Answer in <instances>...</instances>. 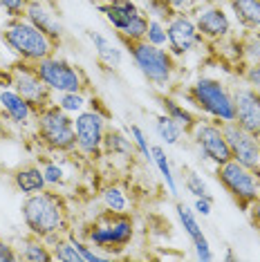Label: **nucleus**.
Segmentation results:
<instances>
[{"label":"nucleus","mask_w":260,"mask_h":262,"mask_svg":"<svg viewBox=\"0 0 260 262\" xmlns=\"http://www.w3.org/2000/svg\"><path fill=\"white\" fill-rule=\"evenodd\" d=\"M20 215L27 231L45 242H54L56 237L70 231L68 204L54 190H40V193L27 195L20 204Z\"/></svg>","instance_id":"f257e3e1"},{"label":"nucleus","mask_w":260,"mask_h":262,"mask_svg":"<svg viewBox=\"0 0 260 262\" xmlns=\"http://www.w3.org/2000/svg\"><path fill=\"white\" fill-rule=\"evenodd\" d=\"M0 38L11 54L18 56V61L27 63H38L52 56L58 45L27 18H9V23L0 32Z\"/></svg>","instance_id":"f03ea898"},{"label":"nucleus","mask_w":260,"mask_h":262,"mask_svg":"<svg viewBox=\"0 0 260 262\" xmlns=\"http://www.w3.org/2000/svg\"><path fill=\"white\" fill-rule=\"evenodd\" d=\"M36 137L52 152L76 150L74 119L58 108V103H50L36 115Z\"/></svg>","instance_id":"7ed1b4c3"},{"label":"nucleus","mask_w":260,"mask_h":262,"mask_svg":"<svg viewBox=\"0 0 260 262\" xmlns=\"http://www.w3.org/2000/svg\"><path fill=\"white\" fill-rule=\"evenodd\" d=\"M186 97L193 101L202 112L213 117L215 121L227 123L235 121V110H233V97L227 90L222 81L211 79V76H202L188 88Z\"/></svg>","instance_id":"20e7f679"},{"label":"nucleus","mask_w":260,"mask_h":262,"mask_svg":"<svg viewBox=\"0 0 260 262\" xmlns=\"http://www.w3.org/2000/svg\"><path fill=\"white\" fill-rule=\"evenodd\" d=\"M133 56V63L137 70L144 74V79L153 83L155 88H166L175 72L173 54L162 47L148 43V40H135V43H126Z\"/></svg>","instance_id":"39448f33"},{"label":"nucleus","mask_w":260,"mask_h":262,"mask_svg":"<svg viewBox=\"0 0 260 262\" xmlns=\"http://www.w3.org/2000/svg\"><path fill=\"white\" fill-rule=\"evenodd\" d=\"M135 235V224L133 217L126 213H115L105 211L92 222L90 231H88V242L94 244V249H126Z\"/></svg>","instance_id":"423d86ee"},{"label":"nucleus","mask_w":260,"mask_h":262,"mask_svg":"<svg viewBox=\"0 0 260 262\" xmlns=\"http://www.w3.org/2000/svg\"><path fill=\"white\" fill-rule=\"evenodd\" d=\"M5 88H14L25 101L34 105V110L40 112L47 108L52 101V90L43 83V79L38 76L34 63L27 61H18L5 72Z\"/></svg>","instance_id":"0eeeda50"},{"label":"nucleus","mask_w":260,"mask_h":262,"mask_svg":"<svg viewBox=\"0 0 260 262\" xmlns=\"http://www.w3.org/2000/svg\"><path fill=\"white\" fill-rule=\"evenodd\" d=\"M34 68L52 92H83L88 85L85 74L76 65L68 63L65 58H56L54 54L34 63Z\"/></svg>","instance_id":"6e6552de"},{"label":"nucleus","mask_w":260,"mask_h":262,"mask_svg":"<svg viewBox=\"0 0 260 262\" xmlns=\"http://www.w3.org/2000/svg\"><path fill=\"white\" fill-rule=\"evenodd\" d=\"M215 177L224 186L231 198L238 202L242 208H249V204L258 198V180L256 172L245 168L235 159H229L220 166H215Z\"/></svg>","instance_id":"1a4fd4ad"},{"label":"nucleus","mask_w":260,"mask_h":262,"mask_svg":"<svg viewBox=\"0 0 260 262\" xmlns=\"http://www.w3.org/2000/svg\"><path fill=\"white\" fill-rule=\"evenodd\" d=\"M76 148L88 157H99L103 150V135H105V115L101 110H81L74 119Z\"/></svg>","instance_id":"9d476101"},{"label":"nucleus","mask_w":260,"mask_h":262,"mask_svg":"<svg viewBox=\"0 0 260 262\" xmlns=\"http://www.w3.org/2000/svg\"><path fill=\"white\" fill-rule=\"evenodd\" d=\"M224 137H227L229 150H231V159L242 164L251 172H260V139L258 135L249 133L235 121L222 123Z\"/></svg>","instance_id":"9b49d317"},{"label":"nucleus","mask_w":260,"mask_h":262,"mask_svg":"<svg viewBox=\"0 0 260 262\" xmlns=\"http://www.w3.org/2000/svg\"><path fill=\"white\" fill-rule=\"evenodd\" d=\"M191 137H193L195 146L200 148V152H202L209 162H213L215 166H220V164L231 159V150H229L227 137H224L220 121L218 123L198 121L191 130Z\"/></svg>","instance_id":"f8f14e48"},{"label":"nucleus","mask_w":260,"mask_h":262,"mask_svg":"<svg viewBox=\"0 0 260 262\" xmlns=\"http://www.w3.org/2000/svg\"><path fill=\"white\" fill-rule=\"evenodd\" d=\"M166 36H168V50L173 56H184L202 43V36H200L198 27H195V20H191L184 14H175L168 20Z\"/></svg>","instance_id":"ddd939ff"},{"label":"nucleus","mask_w":260,"mask_h":262,"mask_svg":"<svg viewBox=\"0 0 260 262\" xmlns=\"http://www.w3.org/2000/svg\"><path fill=\"white\" fill-rule=\"evenodd\" d=\"M231 97L235 123L260 137V92H256L251 85H238L233 88Z\"/></svg>","instance_id":"4468645a"},{"label":"nucleus","mask_w":260,"mask_h":262,"mask_svg":"<svg viewBox=\"0 0 260 262\" xmlns=\"http://www.w3.org/2000/svg\"><path fill=\"white\" fill-rule=\"evenodd\" d=\"M0 115L7 119L9 123H14V126L25 128L32 121H36L38 112L34 110V105L23 99L14 88H3V90H0Z\"/></svg>","instance_id":"2eb2a0df"},{"label":"nucleus","mask_w":260,"mask_h":262,"mask_svg":"<svg viewBox=\"0 0 260 262\" xmlns=\"http://www.w3.org/2000/svg\"><path fill=\"white\" fill-rule=\"evenodd\" d=\"M200 36L206 40H222L231 34V20L222 7H206L195 18Z\"/></svg>","instance_id":"dca6fc26"},{"label":"nucleus","mask_w":260,"mask_h":262,"mask_svg":"<svg viewBox=\"0 0 260 262\" xmlns=\"http://www.w3.org/2000/svg\"><path fill=\"white\" fill-rule=\"evenodd\" d=\"M25 18L32 23V25H36L40 32L47 34L54 43H61L63 36H65V27L63 23L58 20V16L47 7L45 3H40V0H29L27 5V11H25Z\"/></svg>","instance_id":"f3484780"},{"label":"nucleus","mask_w":260,"mask_h":262,"mask_svg":"<svg viewBox=\"0 0 260 262\" xmlns=\"http://www.w3.org/2000/svg\"><path fill=\"white\" fill-rule=\"evenodd\" d=\"M11 182H14V188L25 195V198L27 195H34V193H40V190H45V186H47L43 168L36 164H27V166L16 168L14 175H11Z\"/></svg>","instance_id":"a211bd4d"},{"label":"nucleus","mask_w":260,"mask_h":262,"mask_svg":"<svg viewBox=\"0 0 260 262\" xmlns=\"http://www.w3.org/2000/svg\"><path fill=\"white\" fill-rule=\"evenodd\" d=\"M88 38L92 40L94 45V52H97L99 61H101L108 70H119L121 63H123V52L112 43L110 38H105L103 34L99 32H88Z\"/></svg>","instance_id":"6ab92c4d"},{"label":"nucleus","mask_w":260,"mask_h":262,"mask_svg":"<svg viewBox=\"0 0 260 262\" xmlns=\"http://www.w3.org/2000/svg\"><path fill=\"white\" fill-rule=\"evenodd\" d=\"M18 258L25 260V262H54V253H52V249L47 247V242L43 237L29 233L27 237L20 240Z\"/></svg>","instance_id":"aec40b11"},{"label":"nucleus","mask_w":260,"mask_h":262,"mask_svg":"<svg viewBox=\"0 0 260 262\" xmlns=\"http://www.w3.org/2000/svg\"><path fill=\"white\" fill-rule=\"evenodd\" d=\"M233 16L247 29H260V0H229Z\"/></svg>","instance_id":"412c9836"},{"label":"nucleus","mask_w":260,"mask_h":262,"mask_svg":"<svg viewBox=\"0 0 260 262\" xmlns=\"http://www.w3.org/2000/svg\"><path fill=\"white\" fill-rule=\"evenodd\" d=\"M103 148H105V152L117 155V157H133V152H135V141L128 139V137L123 135V133H119V130L105 128Z\"/></svg>","instance_id":"4be33fe9"},{"label":"nucleus","mask_w":260,"mask_h":262,"mask_svg":"<svg viewBox=\"0 0 260 262\" xmlns=\"http://www.w3.org/2000/svg\"><path fill=\"white\" fill-rule=\"evenodd\" d=\"M162 101V110H164V115H168L173 121H177L182 128H184V133H191L193 126L198 123V119H195L193 112H188L184 105H180L175 99H170V97H162L159 99Z\"/></svg>","instance_id":"5701e85b"},{"label":"nucleus","mask_w":260,"mask_h":262,"mask_svg":"<svg viewBox=\"0 0 260 262\" xmlns=\"http://www.w3.org/2000/svg\"><path fill=\"white\" fill-rule=\"evenodd\" d=\"M155 135L166 146H175V144H180V139L184 137V128L177 121H173L168 115H159V117H155Z\"/></svg>","instance_id":"b1692460"},{"label":"nucleus","mask_w":260,"mask_h":262,"mask_svg":"<svg viewBox=\"0 0 260 262\" xmlns=\"http://www.w3.org/2000/svg\"><path fill=\"white\" fill-rule=\"evenodd\" d=\"M150 155H153V166L159 170L164 184H166L168 193L170 195H177V182H175V175H173V168H170V162H168V155L162 146H150Z\"/></svg>","instance_id":"393cba45"},{"label":"nucleus","mask_w":260,"mask_h":262,"mask_svg":"<svg viewBox=\"0 0 260 262\" xmlns=\"http://www.w3.org/2000/svg\"><path fill=\"white\" fill-rule=\"evenodd\" d=\"M175 211H177V217H180L182 226H184V231L188 233V237H191L193 242H198V240H202V237H206L202 233V226H200L198 217H195V213L184 204V202H177Z\"/></svg>","instance_id":"a878e982"},{"label":"nucleus","mask_w":260,"mask_h":262,"mask_svg":"<svg viewBox=\"0 0 260 262\" xmlns=\"http://www.w3.org/2000/svg\"><path fill=\"white\" fill-rule=\"evenodd\" d=\"M52 244V253H54V260L58 262H83V258H81V253L76 251V247H74V242H72V237H56L54 242H50Z\"/></svg>","instance_id":"bb28decb"},{"label":"nucleus","mask_w":260,"mask_h":262,"mask_svg":"<svg viewBox=\"0 0 260 262\" xmlns=\"http://www.w3.org/2000/svg\"><path fill=\"white\" fill-rule=\"evenodd\" d=\"M146 32H148V16L141 14V11H137V14L130 18L126 29L119 32V36L126 40V43H135V40H144Z\"/></svg>","instance_id":"cd10ccee"},{"label":"nucleus","mask_w":260,"mask_h":262,"mask_svg":"<svg viewBox=\"0 0 260 262\" xmlns=\"http://www.w3.org/2000/svg\"><path fill=\"white\" fill-rule=\"evenodd\" d=\"M101 200H103V204H105L108 211L126 213V208H128V198H126V193H123L119 186H108L101 193Z\"/></svg>","instance_id":"c85d7f7f"},{"label":"nucleus","mask_w":260,"mask_h":262,"mask_svg":"<svg viewBox=\"0 0 260 262\" xmlns=\"http://www.w3.org/2000/svg\"><path fill=\"white\" fill-rule=\"evenodd\" d=\"M56 103H58V108L65 110L68 115H79V112L85 108L88 101L83 97V92H61Z\"/></svg>","instance_id":"c756f323"},{"label":"nucleus","mask_w":260,"mask_h":262,"mask_svg":"<svg viewBox=\"0 0 260 262\" xmlns=\"http://www.w3.org/2000/svg\"><path fill=\"white\" fill-rule=\"evenodd\" d=\"M242 56L249 65H260V32L249 34L242 43Z\"/></svg>","instance_id":"7c9ffc66"},{"label":"nucleus","mask_w":260,"mask_h":262,"mask_svg":"<svg viewBox=\"0 0 260 262\" xmlns=\"http://www.w3.org/2000/svg\"><path fill=\"white\" fill-rule=\"evenodd\" d=\"M146 11H148L150 18H157V20H170L175 16V9L170 7V5L166 3V0H148L146 3Z\"/></svg>","instance_id":"2f4dec72"},{"label":"nucleus","mask_w":260,"mask_h":262,"mask_svg":"<svg viewBox=\"0 0 260 262\" xmlns=\"http://www.w3.org/2000/svg\"><path fill=\"white\" fill-rule=\"evenodd\" d=\"M146 40L157 47L166 45L168 43V36H166V27H164L162 20L157 18H148V32H146Z\"/></svg>","instance_id":"473e14b6"},{"label":"nucleus","mask_w":260,"mask_h":262,"mask_svg":"<svg viewBox=\"0 0 260 262\" xmlns=\"http://www.w3.org/2000/svg\"><path fill=\"white\" fill-rule=\"evenodd\" d=\"M128 133L130 137H133V141H135V146H137V150L141 152V157L146 159L148 164H153V155H150V146H148V139H146V135H144V130H141L139 126H130L128 128Z\"/></svg>","instance_id":"72a5a7b5"},{"label":"nucleus","mask_w":260,"mask_h":262,"mask_svg":"<svg viewBox=\"0 0 260 262\" xmlns=\"http://www.w3.org/2000/svg\"><path fill=\"white\" fill-rule=\"evenodd\" d=\"M70 237H72V235H70ZM72 242H74L76 251L81 253V258H83V262H105V260H112V255H101V253H97V249H92L90 244H85V242L76 240V237H72Z\"/></svg>","instance_id":"f704fd0d"},{"label":"nucleus","mask_w":260,"mask_h":262,"mask_svg":"<svg viewBox=\"0 0 260 262\" xmlns=\"http://www.w3.org/2000/svg\"><path fill=\"white\" fill-rule=\"evenodd\" d=\"M29 0H0V9L9 16V18H25Z\"/></svg>","instance_id":"c9c22d12"},{"label":"nucleus","mask_w":260,"mask_h":262,"mask_svg":"<svg viewBox=\"0 0 260 262\" xmlns=\"http://www.w3.org/2000/svg\"><path fill=\"white\" fill-rule=\"evenodd\" d=\"M184 186H186V190L193 195V198H204V195H211L209 188H206V184L202 182V177L195 175V172H188V175H186Z\"/></svg>","instance_id":"e433bc0d"},{"label":"nucleus","mask_w":260,"mask_h":262,"mask_svg":"<svg viewBox=\"0 0 260 262\" xmlns=\"http://www.w3.org/2000/svg\"><path fill=\"white\" fill-rule=\"evenodd\" d=\"M43 175H45V182L50 184V186H58V184L65 182V172L56 162H45L43 164Z\"/></svg>","instance_id":"4c0bfd02"},{"label":"nucleus","mask_w":260,"mask_h":262,"mask_svg":"<svg viewBox=\"0 0 260 262\" xmlns=\"http://www.w3.org/2000/svg\"><path fill=\"white\" fill-rule=\"evenodd\" d=\"M247 85H251L256 92H260V65H249L245 72Z\"/></svg>","instance_id":"58836bf2"},{"label":"nucleus","mask_w":260,"mask_h":262,"mask_svg":"<svg viewBox=\"0 0 260 262\" xmlns=\"http://www.w3.org/2000/svg\"><path fill=\"white\" fill-rule=\"evenodd\" d=\"M16 260H20V258H18V253L14 251V247L0 237V262H16Z\"/></svg>","instance_id":"ea45409f"},{"label":"nucleus","mask_w":260,"mask_h":262,"mask_svg":"<svg viewBox=\"0 0 260 262\" xmlns=\"http://www.w3.org/2000/svg\"><path fill=\"white\" fill-rule=\"evenodd\" d=\"M211 208H213V198L211 195H204V198H195V211L200 215H211Z\"/></svg>","instance_id":"a19ab883"},{"label":"nucleus","mask_w":260,"mask_h":262,"mask_svg":"<svg viewBox=\"0 0 260 262\" xmlns=\"http://www.w3.org/2000/svg\"><path fill=\"white\" fill-rule=\"evenodd\" d=\"M249 217H251L253 226H258V229H260V198H256L249 204Z\"/></svg>","instance_id":"79ce46f5"},{"label":"nucleus","mask_w":260,"mask_h":262,"mask_svg":"<svg viewBox=\"0 0 260 262\" xmlns=\"http://www.w3.org/2000/svg\"><path fill=\"white\" fill-rule=\"evenodd\" d=\"M166 3L173 7L175 11H184V9H188L191 5L195 3V0H166Z\"/></svg>","instance_id":"37998d69"},{"label":"nucleus","mask_w":260,"mask_h":262,"mask_svg":"<svg viewBox=\"0 0 260 262\" xmlns=\"http://www.w3.org/2000/svg\"><path fill=\"white\" fill-rule=\"evenodd\" d=\"M7 133H9V130H7V121H5V117L0 115V139H3V137H7Z\"/></svg>","instance_id":"c03bdc74"}]
</instances>
